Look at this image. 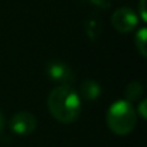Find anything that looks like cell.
<instances>
[{
  "instance_id": "cell-9",
  "label": "cell",
  "mask_w": 147,
  "mask_h": 147,
  "mask_svg": "<svg viewBox=\"0 0 147 147\" xmlns=\"http://www.w3.org/2000/svg\"><path fill=\"white\" fill-rule=\"evenodd\" d=\"M146 105H147V101L146 100H141V102L138 104L137 110H136V114H140L141 118H147V111H146Z\"/></svg>"
},
{
  "instance_id": "cell-2",
  "label": "cell",
  "mask_w": 147,
  "mask_h": 147,
  "mask_svg": "<svg viewBox=\"0 0 147 147\" xmlns=\"http://www.w3.org/2000/svg\"><path fill=\"white\" fill-rule=\"evenodd\" d=\"M137 124V114L133 104L125 100H117L107 111V125L117 136L130 134Z\"/></svg>"
},
{
  "instance_id": "cell-11",
  "label": "cell",
  "mask_w": 147,
  "mask_h": 147,
  "mask_svg": "<svg viewBox=\"0 0 147 147\" xmlns=\"http://www.w3.org/2000/svg\"><path fill=\"white\" fill-rule=\"evenodd\" d=\"M5 125H6V121H5V115H3L2 110H0V134L3 133V130H5Z\"/></svg>"
},
{
  "instance_id": "cell-3",
  "label": "cell",
  "mask_w": 147,
  "mask_h": 147,
  "mask_svg": "<svg viewBox=\"0 0 147 147\" xmlns=\"http://www.w3.org/2000/svg\"><path fill=\"white\" fill-rule=\"evenodd\" d=\"M111 25L113 28L120 33H128L133 32L138 25V16L137 13L130 7H120L117 9L111 16Z\"/></svg>"
},
{
  "instance_id": "cell-10",
  "label": "cell",
  "mask_w": 147,
  "mask_h": 147,
  "mask_svg": "<svg viewBox=\"0 0 147 147\" xmlns=\"http://www.w3.org/2000/svg\"><path fill=\"white\" fill-rule=\"evenodd\" d=\"M138 9H140V18H141V20L146 22V20H147V15H146V0H140Z\"/></svg>"
},
{
  "instance_id": "cell-4",
  "label": "cell",
  "mask_w": 147,
  "mask_h": 147,
  "mask_svg": "<svg viewBox=\"0 0 147 147\" xmlns=\"http://www.w3.org/2000/svg\"><path fill=\"white\" fill-rule=\"evenodd\" d=\"M36 125H38L36 117L32 113H28V111H19V113L13 114L10 121H9L10 130L18 136L30 134L32 131H35Z\"/></svg>"
},
{
  "instance_id": "cell-8",
  "label": "cell",
  "mask_w": 147,
  "mask_h": 147,
  "mask_svg": "<svg viewBox=\"0 0 147 147\" xmlns=\"http://www.w3.org/2000/svg\"><path fill=\"white\" fill-rule=\"evenodd\" d=\"M146 39H147V29L146 28H140L134 36V45H136V51L146 58L147 56V45H146Z\"/></svg>"
},
{
  "instance_id": "cell-6",
  "label": "cell",
  "mask_w": 147,
  "mask_h": 147,
  "mask_svg": "<svg viewBox=\"0 0 147 147\" xmlns=\"http://www.w3.org/2000/svg\"><path fill=\"white\" fill-rule=\"evenodd\" d=\"M80 97H82L85 101H95L101 95V87L94 80H84L80 85Z\"/></svg>"
},
{
  "instance_id": "cell-7",
  "label": "cell",
  "mask_w": 147,
  "mask_h": 147,
  "mask_svg": "<svg viewBox=\"0 0 147 147\" xmlns=\"http://www.w3.org/2000/svg\"><path fill=\"white\" fill-rule=\"evenodd\" d=\"M143 91H144V88L138 81H131L124 90V100L131 104L143 95Z\"/></svg>"
},
{
  "instance_id": "cell-5",
  "label": "cell",
  "mask_w": 147,
  "mask_h": 147,
  "mask_svg": "<svg viewBox=\"0 0 147 147\" xmlns=\"http://www.w3.org/2000/svg\"><path fill=\"white\" fill-rule=\"evenodd\" d=\"M46 75L51 81H55L61 85H68V87H71V84L75 80L69 65L61 61H51L46 65Z\"/></svg>"
},
{
  "instance_id": "cell-1",
  "label": "cell",
  "mask_w": 147,
  "mask_h": 147,
  "mask_svg": "<svg viewBox=\"0 0 147 147\" xmlns=\"http://www.w3.org/2000/svg\"><path fill=\"white\" fill-rule=\"evenodd\" d=\"M81 97L72 87L59 85L53 88L48 97V110L59 123L69 124L77 121L81 114Z\"/></svg>"
}]
</instances>
